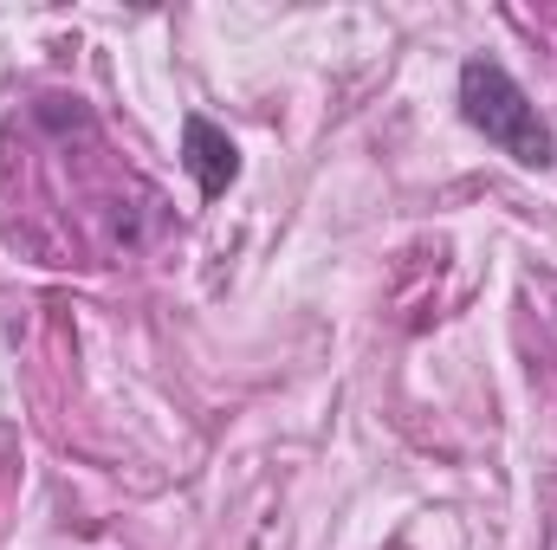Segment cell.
<instances>
[{
    "mask_svg": "<svg viewBox=\"0 0 557 550\" xmlns=\"http://www.w3.org/2000/svg\"><path fill=\"white\" fill-rule=\"evenodd\" d=\"M460 117L493 149H506L519 168H552L557 162L552 124L539 117V104L525 98V85L499 59H467L460 65Z\"/></svg>",
    "mask_w": 557,
    "mask_h": 550,
    "instance_id": "1",
    "label": "cell"
},
{
    "mask_svg": "<svg viewBox=\"0 0 557 550\" xmlns=\"http://www.w3.org/2000/svg\"><path fill=\"white\" fill-rule=\"evenodd\" d=\"M182 162H188L201 201H221L240 182V149H234L227 130H214L208 117H182Z\"/></svg>",
    "mask_w": 557,
    "mask_h": 550,
    "instance_id": "2",
    "label": "cell"
}]
</instances>
